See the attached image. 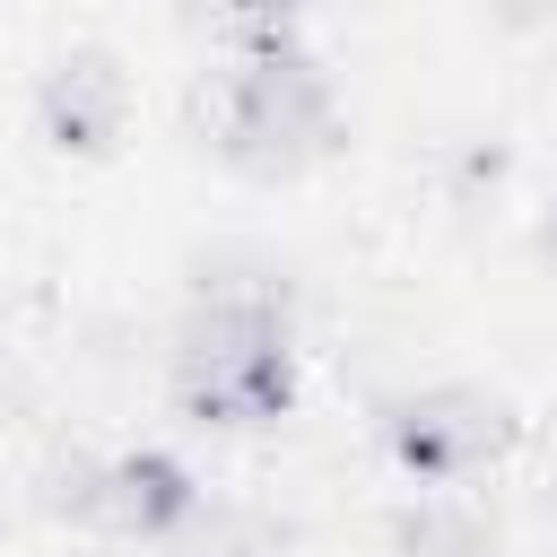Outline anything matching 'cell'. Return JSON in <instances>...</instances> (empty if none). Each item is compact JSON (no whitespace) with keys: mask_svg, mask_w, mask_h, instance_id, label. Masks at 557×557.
<instances>
[{"mask_svg":"<svg viewBox=\"0 0 557 557\" xmlns=\"http://www.w3.org/2000/svg\"><path fill=\"white\" fill-rule=\"evenodd\" d=\"M200 139L244 183H305L339 148V87L287 9L218 17V70L200 78Z\"/></svg>","mask_w":557,"mask_h":557,"instance_id":"cell-1","label":"cell"},{"mask_svg":"<svg viewBox=\"0 0 557 557\" xmlns=\"http://www.w3.org/2000/svg\"><path fill=\"white\" fill-rule=\"evenodd\" d=\"M305 366H296V322L287 296L270 287H218L183 313L174 331V366H165V400L191 426L218 435H261L278 418H296Z\"/></svg>","mask_w":557,"mask_h":557,"instance_id":"cell-2","label":"cell"},{"mask_svg":"<svg viewBox=\"0 0 557 557\" xmlns=\"http://www.w3.org/2000/svg\"><path fill=\"white\" fill-rule=\"evenodd\" d=\"M70 557H113V548H70Z\"/></svg>","mask_w":557,"mask_h":557,"instance_id":"cell-8","label":"cell"},{"mask_svg":"<svg viewBox=\"0 0 557 557\" xmlns=\"http://www.w3.org/2000/svg\"><path fill=\"white\" fill-rule=\"evenodd\" d=\"M35 139L70 165H104L131 139V70L113 44H70L35 78Z\"/></svg>","mask_w":557,"mask_h":557,"instance_id":"cell-5","label":"cell"},{"mask_svg":"<svg viewBox=\"0 0 557 557\" xmlns=\"http://www.w3.org/2000/svg\"><path fill=\"white\" fill-rule=\"evenodd\" d=\"M383 557H496V513L479 496H409L383 522Z\"/></svg>","mask_w":557,"mask_h":557,"instance_id":"cell-6","label":"cell"},{"mask_svg":"<svg viewBox=\"0 0 557 557\" xmlns=\"http://www.w3.org/2000/svg\"><path fill=\"white\" fill-rule=\"evenodd\" d=\"M540 235H548V252H557V200H548V226H540Z\"/></svg>","mask_w":557,"mask_h":557,"instance_id":"cell-7","label":"cell"},{"mask_svg":"<svg viewBox=\"0 0 557 557\" xmlns=\"http://www.w3.org/2000/svg\"><path fill=\"white\" fill-rule=\"evenodd\" d=\"M548 513H557V496H548Z\"/></svg>","mask_w":557,"mask_h":557,"instance_id":"cell-9","label":"cell"},{"mask_svg":"<svg viewBox=\"0 0 557 557\" xmlns=\"http://www.w3.org/2000/svg\"><path fill=\"white\" fill-rule=\"evenodd\" d=\"M52 522L87 531V540H113V548H165L200 522V479L183 453L165 444H131V453H70L44 470V496H35Z\"/></svg>","mask_w":557,"mask_h":557,"instance_id":"cell-3","label":"cell"},{"mask_svg":"<svg viewBox=\"0 0 557 557\" xmlns=\"http://www.w3.org/2000/svg\"><path fill=\"white\" fill-rule=\"evenodd\" d=\"M374 444L409 487L461 496L470 479H487L522 453V409L487 383H418L374 409Z\"/></svg>","mask_w":557,"mask_h":557,"instance_id":"cell-4","label":"cell"}]
</instances>
